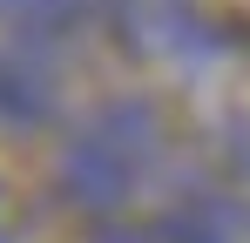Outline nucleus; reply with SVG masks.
<instances>
[{
  "instance_id": "1",
  "label": "nucleus",
  "mask_w": 250,
  "mask_h": 243,
  "mask_svg": "<svg viewBox=\"0 0 250 243\" xmlns=\"http://www.w3.org/2000/svg\"><path fill=\"white\" fill-rule=\"evenodd\" d=\"M156 156H163V122L149 115L142 101H115V108L95 115V128L68 149L61 182H68V196L102 223V216H115L122 202L142 196L149 162H156Z\"/></svg>"
},
{
  "instance_id": "2",
  "label": "nucleus",
  "mask_w": 250,
  "mask_h": 243,
  "mask_svg": "<svg viewBox=\"0 0 250 243\" xmlns=\"http://www.w3.org/2000/svg\"><path fill=\"white\" fill-rule=\"evenodd\" d=\"M47 115H54V88L34 68H21V61H0V122L7 128H34Z\"/></svg>"
}]
</instances>
